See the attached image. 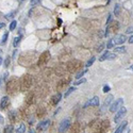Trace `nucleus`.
Masks as SVG:
<instances>
[{
    "label": "nucleus",
    "instance_id": "f257e3e1",
    "mask_svg": "<svg viewBox=\"0 0 133 133\" xmlns=\"http://www.w3.org/2000/svg\"><path fill=\"white\" fill-rule=\"evenodd\" d=\"M19 87H20V85H19V82H18L17 78H11L6 84L7 92H8V94H10V95L16 94V92L18 91Z\"/></svg>",
    "mask_w": 133,
    "mask_h": 133
},
{
    "label": "nucleus",
    "instance_id": "f03ea898",
    "mask_svg": "<svg viewBox=\"0 0 133 133\" xmlns=\"http://www.w3.org/2000/svg\"><path fill=\"white\" fill-rule=\"evenodd\" d=\"M19 85H20V90H21L23 92L28 91L30 87H31V85H32V78H31V76L25 75L21 78V80H20Z\"/></svg>",
    "mask_w": 133,
    "mask_h": 133
},
{
    "label": "nucleus",
    "instance_id": "7ed1b4c3",
    "mask_svg": "<svg viewBox=\"0 0 133 133\" xmlns=\"http://www.w3.org/2000/svg\"><path fill=\"white\" fill-rule=\"evenodd\" d=\"M110 128L109 120H101L96 125V128L94 130V133H106Z\"/></svg>",
    "mask_w": 133,
    "mask_h": 133
},
{
    "label": "nucleus",
    "instance_id": "20e7f679",
    "mask_svg": "<svg viewBox=\"0 0 133 133\" xmlns=\"http://www.w3.org/2000/svg\"><path fill=\"white\" fill-rule=\"evenodd\" d=\"M66 66H67V70L69 71V73H76V71L81 69V67H82V63H81L79 60H71L67 63Z\"/></svg>",
    "mask_w": 133,
    "mask_h": 133
},
{
    "label": "nucleus",
    "instance_id": "39448f33",
    "mask_svg": "<svg viewBox=\"0 0 133 133\" xmlns=\"http://www.w3.org/2000/svg\"><path fill=\"white\" fill-rule=\"evenodd\" d=\"M70 119L69 118H64L62 121H61V124L59 125V132L60 133H65L69 129L70 127Z\"/></svg>",
    "mask_w": 133,
    "mask_h": 133
},
{
    "label": "nucleus",
    "instance_id": "423d86ee",
    "mask_svg": "<svg viewBox=\"0 0 133 133\" xmlns=\"http://www.w3.org/2000/svg\"><path fill=\"white\" fill-rule=\"evenodd\" d=\"M50 59V52L49 51H44V52L40 54V57L38 59V62H37V65L38 66H43V65H46L48 63V61Z\"/></svg>",
    "mask_w": 133,
    "mask_h": 133
},
{
    "label": "nucleus",
    "instance_id": "0eeeda50",
    "mask_svg": "<svg viewBox=\"0 0 133 133\" xmlns=\"http://www.w3.org/2000/svg\"><path fill=\"white\" fill-rule=\"evenodd\" d=\"M126 113H127V109L125 108V106H121V108L116 112V115L114 117L115 124H119V122L121 121V119L124 118V116L126 115Z\"/></svg>",
    "mask_w": 133,
    "mask_h": 133
},
{
    "label": "nucleus",
    "instance_id": "6e6552de",
    "mask_svg": "<svg viewBox=\"0 0 133 133\" xmlns=\"http://www.w3.org/2000/svg\"><path fill=\"white\" fill-rule=\"evenodd\" d=\"M122 104H124V99H122V98L116 99V101H114L113 103H112L111 108H110V112H112V113H115V112H117L121 108Z\"/></svg>",
    "mask_w": 133,
    "mask_h": 133
},
{
    "label": "nucleus",
    "instance_id": "1a4fd4ad",
    "mask_svg": "<svg viewBox=\"0 0 133 133\" xmlns=\"http://www.w3.org/2000/svg\"><path fill=\"white\" fill-rule=\"evenodd\" d=\"M50 126V120L49 119H46V120H43V121H40L39 124L37 125L36 127V130L39 131V132H42V131H45V130H47L48 128Z\"/></svg>",
    "mask_w": 133,
    "mask_h": 133
},
{
    "label": "nucleus",
    "instance_id": "9d476101",
    "mask_svg": "<svg viewBox=\"0 0 133 133\" xmlns=\"http://www.w3.org/2000/svg\"><path fill=\"white\" fill-rule=\"evenodd\" d=\"M100 103V101H99V97H93L92 99H90L86 103L84 104V108H87V106H98Z\"/></svg>",
    "mask_w": 133,
    "mask_h": 133
},
{
    "label": "nucleus",
    "instance_id": "9b49d317",
    "mask_svg": "<svg viewBox=\"0 0 133 133\" xmlns=\"http://www.w3.org/2000/svg\"><path fill=\"white\" fill-rule=\"evenodd\" d=\"M9 105H10V98L8 96H4L1 98V101H0V110H2L4 111L6 109L9 108Z\"/></svg>",
    "mask_w": 133,
    "mask_h": 133
},
{
    "label": "nucleus",
    "instance_id": "f8f14e48",
    "mask_svg": "<svg viewBox=\"0 0 133 133\" xmlns=\"http://www.w3.org/2000/svg\"><path fill=\"white\" fill-rule=\"evenodd\" d=\"M126 35L124 34H118V35H116V36L113 38V42L115 45H121V44H124L126 42Z\"/></svg>",
    "mask_w": 133,
    "mask_h": 133
},
{
    "label": "nucleus",
    "instance_id": "ddd939ff",
    "mask_svg": "<svg viewBox=\"0 0 133 133\" xmlns=\"http://www.w3.org/2000/svg\"><path fill=\"white\" fill-rule=\"evenodd\" d=\"M61 98H62V94L61 93H57L53 97H52V100H51V103L53 105H57L59 102L61 101Z\"/></svg>",
    "mask_w": 133,
    "mask_h": 133
},
{
    "label": "nucleus",
    "instance_id": "4468645a",
    "mask_svg": "<svg viewBox=\"0 0 133 133\" xmlns=\"http://www.w3.org/2000/svg\"><path fill=\"white\" fill-rule=\"evenodd\" d=\"M127 125H128V121H124V122H121V125H119L118 127L116 128V130H115V132L114 133H122L125 131V129L127 128Z\"/></svg>",
    "mask_w": 133,
    "mask_h": 133
},
{
    "label": "nucleus",
    "instance_id": "2eb2a0df",
    "mask_svg": "<svg viewBox=\"0 0 133 133\" xmlns=\"http://www.w3.org/2000/svg\"><path fill=\"white\" fill-rule=\"evenodd\" d=\"M8 116H9V120L11 124H14V122L16 121V112L15 111H10Z\"/></svg>",
    "mask_w": 133,
    "mask_h": 133
},
{
    "label": "nucleus",
    "instance_id": "dca6fc26",
    "mask_svg": "<svg viewBox=\"0 0 133 133\" xmlns=\"http://www.w3.org/2000/svg\"><path fill=\"white\" fill-rule=\"evenodd\" d=\"M71 132H73V133H80L81 132V126H80V124L76 122V124H74L73 126H71Z\"/></svg>",
    "mask_w": 133,
    "mask_h": 133
},
{
    "label": "nucleus",
    "instance_id": "f3484780",
    "mask_svg": "<svg viewBox=\"0 0 133 133\" xmlns=\"http://www.w3.org/2000/svg\"><path fill=\"white\" fill-rule=\"evenodd\" d=\"M69 79H66V80H62V81H60V83L58 84V88L59 90H63L65 86H67L68 83H69Z\"/></svg>",
    "mask_w": 133,
    "mask_h": 133
},
{
    "label": "nucleus",
    "instance_id": "a211bd4d",
    "mask_svg": "<svg viewBox=\"0 0 133 133\" xmlns=\"http://www.w3.org/2000/svg\"><path fill=\"white\" fill-rule=\"evenodd\" d=\"M46 113H47V110H46L45 108H43V106L38 108L37 111H36V115H37L38 117H44V116L46 115Z\"/></svg>",
    "mask_w": 133,
    "mask_h": 133
},
{
    "label": "nucleus",
    "instance_id": "6ab92c4d",
    "mask_svg": "<svg viewBox=\"0 0 133 133\" xmlns=\"http://www.w3.org/2000/svg\"><path fill=\"white\" fill-rule=\"evenodd\" d=\"M112 101H113V95H109V96H108V97H106V98H105V100H104V103H103V108L105 109V108H106V106H108V105H110V103H111Z\"/></svg>",
    "mask_w": 133,
    "mask_h": 133
},
{
    "label": "nucleus",
    "instance_id": "aec40b11",
    "mask_svg": "<svg viewBox=\"0 0 133 133\" xmlns=\"http://www.w3.org/2000/svg\"><path fill=\"white\" fill-rule=\"evenodd\" d=\"M21 38H23V35H19V36L14 37V39H13V47H14V48H16L17 46L19 45V43H20V40H21Z\"/></svg>",
    "mask_w": 133,
    "mask_h": 133
},
{
    "label": "nucleus",
    "instance_id": "412c9836",
    "mask_svg": "<svg viewBox=\"0 0 133 133\" xmlns=\"http://www.w3.org/2000/svg\"><path fill=\"white\" fill-rule=\"evenodd\" d=\"M14 132V127L13 125H8L4 127L3 129V133H13Z\"/></svg>",
    "mask_w": 133,
    "mask_h": 133
},
{
    "label": "nucleus",
    "instance_id": "4be33fe9",
    "mask_svg": "<svg viewBox=\"0 0 133 133\" xmlns=\"http://www.w3.org/2000/svg\"><path fill=\"white\" fill-rule=\"evenodd\" d=\"M26 102H27V104H29V105H31V104L34 103V97H33L32 94H29L27 96V100H26Z\"/></svg>",
    "mask_w": 133,
    "mask_h": 133
},
{
    "label": "nucleus",
    "instance_id": "5701e85b",
    "mask_svg": "<svg viewBox=\"0 0 133 133\" xmlns=\"http://www.w3.org/2000/svg\"><path fill=\"white\" fill-rule=\"evenodd\" d=\"M26 132V125L25 124H20L19 127L17 128L16 133H25Z\"/></svg>",
    "mask_w": 133,
    "mask_h": 133
},
{
    "label": "nucleus",
    "instance_id": "b1692460",
    "mask_svg": "<svg viewBox=\"0 0 133 133\" xmlns=\"http://www.w3.org/2000/svg\"><path fill=\"white\" fill-rule=\"evenodd\" d=\"M109 54H110V52H109L108 50H106V51H104V52L102 53V55H101V57L99 58V61H100V62H103L104 60H106V59H108Z\"/></svg>",
    "mask_w": 133,
    "mask_h": 133
},
{
    "label": "nucleus",
    "instance_id": "393cba45",
    "mask_svg": "<svg viewBox=\"0 0 133 133\" xmlns=\"http://www.w3.org/2000/svg\"><path fill=\"white\" fill-rule=\"evenodd\" d=\"M115 52L117 53H125L126 52V47L125 46H119V47L115 48Z\"/></svg>",
    "mask_w": 133,
    "mask_h": 133
},
{
    "label": "nucleus",
    "instance_id": "a878e982",
    "mask_svg": "<svg viewBox=\"0 0 133 133\" xmlns=\"http://www.w3.org/2000/svg\"><path fill=\"white\" fill-rule=\"evenodd\" d=\"M76 91V87H75V86H71V87H69L67 91H66V93L64 94V97H65V98H67V97L71 94V93H73V92H75Z\"/></svg>",
    "mask_w": 133,
    "mask_h": 133
},
{
    "label": "nucleus",
    "instance_id": "bb28decb",
    "mask_svg": "<svg viewBox=\"0 0 133 133\" xmlns=\"http://www.w3.org/2000/svg\"><path fill=\"white\" fill-rule=\"evenodd\" d=\"M86 73H87V69H84V70H82V71H79V73L76 75V79H81V78L83 77V75L86 74Z\"/></svg>",
    "mask_w": 133,
    "mask_h": 133
},
{
    "label": "nucleus",
    "instance_id": "cd10ccee",
    "mask_svg": "<svg viewBox=\"0 0 133 133\" xmlns=\"http://www.w3.org/2000/svg\"><path fill=\"white\" fill-rule=\"evenodd\" d=\"M95 61H96V58L95 57H92L88 61H87V63H86V67H90V66H92V65H93L94 64V62H95Z\"/></svg>",
    "mask_w": 133,
    "mask_h": 133
},
{
    "label": "nucleus",
    "instance_id": "c85d7f7f",
    "mask_svg": "<svg viewBox=\"0 0 133 133\" xmlns=\"http://www.w3.org/2000/svg\"><path fill=\"white\" fill-rule=\"evenodd\" d=\"M8 37H9V32L7 31L6 33L3 34V36H2V38H1V42H0V44H4V43H7Z\"/></svg>",
    "mask_w": 133,
    "mask_h": 133
},
{
    "label": "nucleus",
    "instance_id": "c756f323",
    "mask_svg": "<svg viewBox=\"0 0 133 133\" xmlns=\"http://www.w3.org/2000/svg\"><path fill=\"white\" fill-rule=\"evenodd\" d=\"M10 62H11V58H10V57H7V58H6V60H4V62H3V66H4V68L9 67Z\"/></svg>",
    "mask_w": 133,
    "mask_h": 133
},
{
    "label": "nucleus",
    "instance_id": "7c9ffc66",
    "mask_svg": "<svg viewBox=\"0 0 133 133\" xmlns=\"http://www.w3.org/2000/svg\"><path fill=\"white\" fill-rule=\"evenodd\" d=\"M16 26H17V21H16V20H12L11 25H10V30H11V31H14L15 28H16Z\"/></svg>",
    "mask_w": 133,
    "mask_h": 133
},
{
    "label": "nucleus",
    "instance_id": "2f4dec72",
    "mask_svg": "<svg viewBox=\"0 0 133 133\" xmlns=\"http://www.w3.org/2000/svg\"><path fill=\"white\" fill-rule=\"evenodd\" d=\"M119 13H120V6H119V4H116L115 8H114V14L115 15H119Z\"/></svg>",
    "mask_w": 133,
    "mask_h": 133
},
{
    "label": "nucleus",
    "instance_id": "473e14b6",
    "mask_svg": "<svg viewBox=\"0 0 133 133\" xmlns=\"http://www.w3.org/2000/svg\"><path fill=\"white\" fill-rule=\"evenodd\" d=\"M114 46V42H113V39H109L108 40V44H106V48L108 49H110V48H112Z\"/></svg>",
    "mask_w": 133,
    "mask_h": 133
},
{
    "label": "nucleus",
    "instance_id": "72a5a7b5",
    "mask_svg": "<svg viewBox=\"0 0 133 133\" xmlns=\"http://www.w3.org/2000/svg\"><path fill=\"white\" fill-rule=\"evenodd\" d=\"M84 82H86V80H85L84 78H82V79H79L78 81H76V82H74V85H79V84L84 83Z\"/></svg>",
    "mask_w": 133,
    "mask_h": 133
},
{
    "label": "nucleus",
    "instance_id": "f704fd0d",
    "mask_svg": "<svg viewBox=\"0 0 133 133\" xmlns=\"http://www.w3.org/2000/svg\"><path fill=\"white\" fill-rule=\"evenodd\" d=\"M15 15H16V12H11L10 14H8V15H6V18L7 19H11L12 17H14Z\"/></svg>",
    "mask_w": 133,
    "mask_h": 133
},
{
    "label": "nucleus",
    "instance_id": "c9c22d12",
    "mask_svg": "<svg viewBox=\"0 0 133 133\" xmlns=\"http://www.w3.org/2000/svg\"><path fill=\"white\" fill-rule=\"evenodd\" d=\"M110 90H111V87H110L109 85H104V86H103V88H102V91H103V93H109Z\"/></svg>",
    "mask_w": 133,
    "mask_h": 133
},
{
    "label": "nucleus",
    "instance_id": "e433bc0d",
    "mask_svg": "<svg viewBox=\"0 0 133 133\" xmlns=\"http://www.w3.org/2000/svg\"><path fill=\"white\" fill-rule=\"evenodd\" d=\"M115 58H116V54H115V53H111V52H110L109 57H108V60H113V59H115Z\"/></svg>",
    "mask_w": 133,
    "mask_h": 133
},
{
    "label": "nucleus",
    "instance_id": "4c0bfd02",
    "mask_svg": "<svg viewBox=\"0 0 133 133\" xmlns=\"http://www.w3.org/2000/svg\"><path fill=\"white\" fill-rule=\"evenodd\" d=\"M132 32H133V27H129V28L127 29V31H126L127 34H131Z\"/></svg>",
    "mask_w": 133,
    "mask_h": 133
},
{
    "label": "nucleus",
    "instance_id": "58836bf2",
    "mask_svg": "<svg viewBox=\"0 0 133 133\" xmlns=\"http://www.w3.org/2000/svg\"><path fill=\"white\" fill-rule=\"evenodd\" d=\"M103 47H104V44H101V45L99 46V48L97 49V51H98V52H101V51L103 50Z\"/></svg>",
    "mask_w": 133,
    "mask_h": 133
},
{
    "label": "nucleus",
    "instance_id": "ea45409f",
    "mask_svg": "<svg viewBox=\"0 0 133 133\" xmlns=\"http://www.w3.org/2000/svg\"><path fill=\"white\" fill-rule=\"evenodd\" d=\"M111 20H112V15H109L108 19H106V24H108V25H110V24H111Z\"/></svg>",
    "mask_w": 133,
    "mask_h": 133
},
{
    "label": "nucleus",
    "instance_id": "a19ab883",
    "mask_svg": "<svg viewBox=\"0 0 133 133\" xmlns=\"http://www.w3.org/2000/svg\"><path fill=\"white\" fill-rule=\"evenodd\" d=\"M38 1H39V0H31V6H35Z\"/></svg>",
    "mask_w": 133,
    "mask_h": 133
},
{
    "label": "nucleus",
    "instance_id": "79ce46f5",
    "mask_svg": "<svg viewBox=\"0 0 133 133\" xmlns=\"http://www.w3.org/2000/svg\"><path fill=\"white\" fill-rule=\"evenodd\" d=\"M8 76H9V73H8V71H7V73L4 74V75H3V77H2V80H4V81H6V79L8 78Z\"/></svg>",
    "mask_w": 133,
    "mask_h": 133
},
{
    "label": "nucleus",
    "instance_id": "37998d69",
    "mask_svg": "<svg viewBox=\"0 0 133 133\" xmlns=\"http://www.w3.org/2000/svg\"><path fill=\"white\" fill-rule=\"evenodd\" d=\"M128 42H129L130 44H133V35L129 37V39H128Z\"/></svg>",
    "mask_w": 133,
    "mask_h": 133
},
{
    "label": "nucleus",
    "instance_id": "c03bdc74",
    "mask_svg": "<svg viewBox=\"0 0 133 133\" xmlns=\"http://www.w3.org/2000/svg\"><path fill=\"white\" fill-rule=\"evenodd\" d=\"M3 122H4V119H3V117H2L1 115H0V124H1V125H3Z\"/></svg>",
    "mask_w": 133,
    "mask_h": 133
},
{
    "label": "nucleus",
    "instance_id": "a18cd8bd",
    "mask_svg": "<svg viewBox=\"0 0 133 133\" xmlns=\"http://www.w3.org/2000/svg\"><path fill=\"white\" fill-rule=\"evenodd\" d=\"M3 27H6V24H4V23H0V29H2Z\"/></svg>",
    "mask_w": 133,
    "mask_h": 133
},
{
    "label": "nucleus",
    "instance_id": "49530a36",
    "mask_svg": "<svg viewBox=\"0 0 133 133\" xmlns=\"http://www.w3.org/2000/svg\"><path fill=\"white\" fill-rule=\"evenodd\" d=\"M27 133H35V131H34L33 129H31V128H30V130H29Z\"/></svg>",
    "mask_w": 133,
    "mask_h": 133
},
{
    "label": "nucleus",
    "instance_id": "de8ad7c7",
    "mask_svg": "<svg viewBox=\"0 0 133 133\" xmlns=\"http://www.w3.org/2000/svg\"><path fill=\"white\" fill-rule=\"evenodd\" d=\"M130 70H133V65H131V66H130Z\"/></svg>",
    "mask_w": 133,
    "mask_h": 133
},
{
    "label": "nucleus",
    "instance_id": "09e8293b",
    "mask_svg": "<svg viewBox=\"0 0 133 133\" xmlns=\"http://www.w3.org/2000/svg\"><path fill=\"white\" fill-rule=\"evenodd\" d=\"M110 1H111V0H108V3H110Z\"/></svg>",
    "mask_w": 133,
    "mask_h": 133
},
{
    "label": "nucleus",
    "instance_id": "8fccbe9b",
    "mask_svg": "<svg viewBox=\"0 0 133 133\" xmlns=\"http://www.w3.org/2000/svg\"><path fill=\"white\" fill-rule=\"evenodd\" d=\"M21 1H25V0H21Z\"/></svg>",
    "mask_w": 133,
    "mask_h": 133
}]
</instances>
